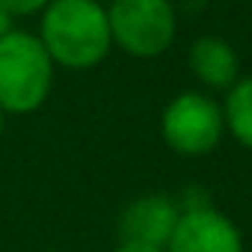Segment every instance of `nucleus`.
<instances>
[{
    "instance_id": "f257e3e1",
    "label": "nucleus",
    "mask_w": 252,
    "mask_h": 252,
    "mask_svg": "<svg viewBox=\"0 0 252 252\" xmlns=\"http://www.w3.org/2000/svg\"><path fill=\"white\" fill-rule=\"evenodd\" d=\"M39 42L57 68L89 71L113 48L107 6L98 0H51L39 15Z\"/></svg>"
},
{
    "instance_id": "f03ea898",
    "label": "nucleus",
    "mask_w": 252,
    "mask_h": 252,
    "mask_svg": "<svg viewBox=\"0 0 252 252\" xmlns=\"http://www.w3.org/2000/svg\"><path fill=\"white\" fill-rule=\"evenodd\" d=\"M48 51L30 30H9L0 39V110L6 116H30L45 107L54 89Z\"/></svg>"
},
{
    "instance_id": "7ed1b4c3",
    "label": "nucleus",
    "mask_w": 252,
    "mask_h": 252,
    "mask_svg": "<svg viewBox=\"0 0 252 252\" xmlns=\"http://www.w3.org/2000/svg\"><path fill=\"white\" fill-rule=\"evenodd\" d=\"M110 36L125 54L155 60L175 42V9L169 0H113L107 6Z\"/></svg>"
},
{
    "instance_id": "20e7f679",
    "label": "nucleus",
    "mask_w": 252,
    "mask_h": 252,
    "mask_svg": "<svg viewBox=\"0 0 252 252\" xmlns=\"http://www.w3.org/2000/svg\"><path fill=\"white\" fill-rule=\"evenodd\" d=\"M160 134L175 155L202 158L214 152L225 134L222 107L202 92H181L163 107Z\"/></svg>"
},
{
    "instance_id": "39448f33",
    "label": "nucleus",
    "mask_w": 252,
    "mask_h": 252,
    "mask_svg": "<svg viewBox=\"0 0 252 252\" xmlns=\"http://www.w3.org/2000/svg\"><path fill=\"white\" fill-rule=\"evenodd\" d=\"M166 252H243V237L237 225L214 208H190L178 214Z\"/></svg>"
},
{
    "instance_id": "423d86ee",
    "label": "nucleus",
    "mask_w": 252,
    "mask_h": 252,
    "mask_svg": "<svg viewBox=\"0 0 252 252\" xmlns=\"http://www.w3.org/2000/svg\"><path fill=\"white\" fill-rule=\"evenodd\" d=\"M178 208L169 196L149 193L134 199L119 217V234L131 243H149V246H166L172 237V228L178 222Z\"/></svg>"
},
{
    "instance_id": "0eeeda50",
    "label": "nucleus",
    "mask_w": 252,
    "mask_h": 252,
    "mask_svg": "<svg viewBox=\"0 0 252 252\" xmlns=\"http://www.w3.org/2000/svg\"><path fill=\"white\" fill-rule=\"evenodd\" d=\"M190 71L208 89H231L240 74V60L234 48L220 36H199L187 54Z\"/></svg>"
},
{
    "instance_id": "6e6552de",
    "label": "nucleus",
    "mask_w": 252,
    "mask_h": 252,
    "mask_svg": "<svg viewBox=\"0 0 252 252\" xmlns=\"http://www.w3.org/2000/svg\"><path fill=\"white\" fill-rule=\"evenodd\" d=\"M222 122L225 131L246 149H252V77H237L231 89H225Z\"/></svg>"
},
{
    "instance_id": "1a4fd4ad",
    "label": "nucleus",
    "mask_w": 252,
    "mask_h": 252,
    "mask_svg": "<svg viewBox=\"0 0 252 252\" xmlns=\"http://www.w3.org/2000/svg\"><path fill=\"white\" fill-rule=\"evenodd\" d=\"M48 3H51V0H0V9H3V12L15 21V18H33V15H42Z\"/></svg>"
},
{
    "instance_id": "9d476101",
    "label": "nucleus",
    "mask_w": 252,
    "mask_h": 252,
    "mask_svg": "<svg viewBox=\"0 0 252 252\" xmlns=\"http://www.w3.org/2000/svg\"><path fill=\"white\" fill-rule=\"evenodd\" d=\"M116 252H166L163 246H149V243H131V240H122L116 246Z\"/></svg>"
},
{
    "instance_id": "9b49d317",
    "label": "nucleus",
    "mask_w": 252,
    "mask_h": 252,
    "mask_svg": "<svg viewBox=\"0 0 252 252\" xmlns=\"http://www.w3.org/2000/svg\"><path fill=\"white\" fill-rule=\"evenodd\" d=\"M9 30H12V18H9V15H6L3 9H0V39H3V36H6Z\"/></svg>"
},
{
    "instance_id": "f8f14e48",
    "label": "nucleus",
    "mask_w": 252,
    "mask_h": 252,
    "mask_svg": "<svg viewBox=\"0 0 252 252\" xmlns=\"http://www.w3.org/2000/svg\"><path fill=\"white\" fill-rule=\"evenodd\" d=\"M3 128H6V113L0 110V140H3Z\"/></svg>"
}]
</instances>
